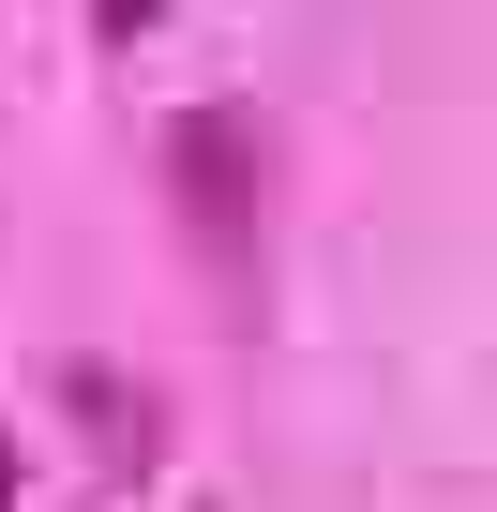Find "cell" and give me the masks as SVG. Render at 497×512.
I'll use <instances>...</instances> for the list:
<instances>
[{
  "label": "cell",
  "mask_w": 497,
  "mask_h": 512,
  "mask_svg": "<svg viewBox=\"0 0 497 512\" xmlns=\"http://www.w3.org/2000/svg\"><path fill=\"white\" fill-rule=\"evenodd\" d=\"M166 211L211 241L226 287H257V256H272V136L241 106H181L166 121Z\"/></svg>",
  "instance_id": "1"
},
{
  "label": "cell",
  "mask_w": 497,
  "mask_h": 512,
  "mask_svg": "<svg viewBox=\"0 0 497 512\" xmlns=\"http://www.w3.org/2000/svg\"><path fill=\"white\" fill-rule=\"evenodd\" d=\"M61 422L91 437V467H121V482H151L166 467V392L151 377H121V362H61Z\"/></svg>",
  "instance_id": "2"
},
{
  "label": "cell",
  "mask_w": 497,
  "mask_h": 512,
  "mask_svg": "<svg viewBox=\"0 0 497 512\" xmlns=\"http://www.w3.org/2000/svg\"><path fill=\"white\" fill-rule=\"evenodd\" d=\"M16 482H31V452H16V437H0V512H16Z\"/></svg>",
  "instance_id": "4"
},
{
  "label": "cell",
  "mask_w": 497,
  "mask_h": 512,
  "mask_svg": "<svg viewBox=\"0 0 497 512\" xmlns=\"http://www.w3.org/2000/svg\"><path fill=\"white\" fill-rule=\"evenodd\" d=\"M166 31V0H91V46H151Z\"/></svg>",
  "instance_id": "3"
}]
</instances>
